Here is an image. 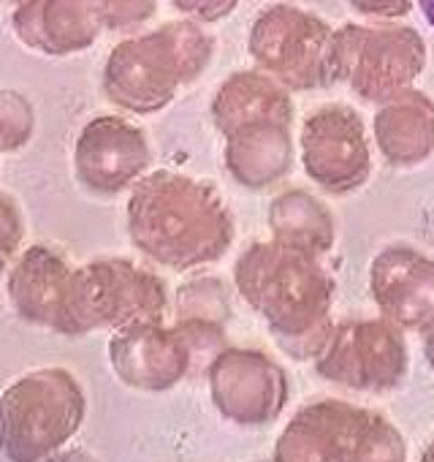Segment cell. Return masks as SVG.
<instances>
[{"instance_id":"obj_1","label":"cell","mask_w":434,"mask_h":462,"mask_svg":"<svg viewBox=\"0 0 434 462\" xmlns=\"http://www.w3.org/2000/svg\"><path fill=\"white\" fill-rule=\"evenodd\" d=\"M234 215L212 185L179 171H147L128 199V235L139 254L174 273L221 262Z\"/></svg>"},{"instance_id":"obj_2","label":"cell","mask_w":434,"mask_h":462,"mask_svg":"<svg viewBox=\"0 0 434 462\" xmlns=\"http://www.w3.org/2000/svg\"><path fill=\"white\" fill-rule=\"evenodd\" d=\"M234 286L288 356L315 359L321 354L334 329L337 291L321 256L277 240L253 243L234 264Z\"/></svg>"},{"instance_id":"obj_3","label":"cell","mask_w":434,"mask_h":462,"mask_svg":"<svg viewBox=\"0 0 434 462\" xmlns=\"http://www.w3.org/2000/svg\"><path fill=\"white\" fill-rule=\"evenodd\" d=\"M212 123L226 139L229 174L248 190H267L294 169L291 90L267 71H237L212 98Z\"/></svg>"},{"instance_id":"obj_4","label":"cell","mask_w":434,"mask_h":462,"mask_svg":"<svg viewBox=\"0 0 434 462\" xmlns=\"http://www.w3.org/2000/svg\"><path fill=\"white\" fill-rule=\"evenodd\" d=\"M212 58L214 39L195 20L166 23L109 52L104 96L131 115H155L176 98L179 88L193 85Z\"/></svg>"},{"instance_id":"obj_5","label":"cell","mask_w":434,"mask_h":462,"mask_svg":"<svg viewBox=\"0 0 434 462\" xmlns=\"http://www.w3.org/2000/svg\"><path fill=\"white\" fill-rule=\"evenodd\" d=\"M87 400L63 367H41L0 394V451L9 462H44L82 427Z\"/></svg>"},{"instance_id":"obj_6","label":"cell","mask_w":434,"mask_h":462,"mask_svg":"<svg viewBox=\"0 0 434 462\" xmlns=\"http://www.w3.org/2000/svg\"><path fill=\"white\" fill-rule=\"evenodd\" d=\"M275 462H407L402 432L380 413L345 402L304 405L280 432Z\"/></svg>"},{"instance_id":"obj_7","label":"cell","mask_w":434,"mask_h":462,"mask_svg":"<svg viewBox=\"0 0 434 462\" xmlns=\"http://www.w3.org/2000/svg\"><path fill=\"white\" fill-rule=\"evenodd\" d=\"M426 69V42L410 25L348 23L331 36V74L361 101L383 104L412 88Z\"/></svg>"},{"instance_id":"obj_8","label":"cell","mask_w":434,"mask_h":462,"mask_svg":"<svg viewBox=\"0 0 434 462\" xmlns=\"http://www.w3.org/2000/svg\"><path fill=\"white\" fill-rule=\"evenodd\" d=\"M329 23L291 4L267 6L248 39V50L261 71L275 77L291 93L334 85Z\"/></svg>"},{"instance_id":"obj_9","label":"cell","mask_w":434,"mask_h":462,"mask_svg":"<svg viewBox=\"0 0 434 462\" xmlns=\"http://www.w3.org/2000/svg\"><path fill=\"white\" fill-rule=\"evenodd\" d=\"M388 319H350L331 329L315 356L321 378L353 392H391L410 367L407 340Z\"/></svg>"},{"instance_id":"obj_10","label":"cell","mask_w":434,"mask_h":462,"mask_svg":"<svg viewBox=\"0 0 434 462\" xmlns=\"http://www.w3.org/2000/svg\"><path fill=\"white\" fill-rule=\"evenodd\" d=\"M166 308L168 294L163 281L128 259L109 256L77 267L79 335L163 321Z\"/></svg>"},{"instance_id":"obj_11","label":"cell","mask_w":434,"mask_h":462,"mask_svg":"<svg viewBox=\"0 0 434 462\" xmlns=\"http://www.w3.org/2000/svg\"><path fill=\"white\" fill-rule=\"evenodd\" d=\"M302 166L326 193L358 190L372 174V152L361 115L345 104H326L307 115L299 136Z\"/></svg>"},{"instance_id":"obj_12","label":"cell","mask_w":434,"mask_h":462,"mask_svg":"<svg viewBox=\"0 0 434 462\" xmlns=\"http://www.w3.org/2000/svg\"><path fill=\"white\" fill-rule=\"evenodd\" d=\"M206 375L214 408L240 427H267L288 402L285 370L256 348L226 346L209 362Z\"/></svg>"},{"instance_id":"obj_13","label":"cell","mask_w":434,"mask_h":462,"mask_svg":"<svg viewBox=\"0 0 434 462\" xmlns=\"http://www.w3.org/2000/svg\"><path fill=\"white\" fill-rule=\"evenodd\" d=\"M152 163L147 134L125 117L101 115L90 120L74 144V171L95 196H117L133 188Z\"/></svg>"},{"instance_id":"obj_14","label":"cell","mask_w":434,"mask_h":462,"mask_svg":"<svg viewBox=\"0 0 434 462\" xmlns=\"http://www.w3.org/2000/svg\"><path fill=\"white\" fill-rule=\"evenodd\" d=\"M9 300L17 316L33 327L79 335L77 270L52 248H28L9 273Z\"/></svg>"},{"instance_id":"obj_15","label":"cell","mask_w":434,"mask_h":462,"mask_svg":"<svg viewBox=\"0 0 434 462\" xmlns=\"http://www.w3.org/2000/svg\"><path fill=\"white\" fill-rule=\"evenodd\" d=\"M193 351L176 327L163 321H141L114 329L109 340V362L114 375L139 392L174 389L193 367Z\"/></svg>"},{"instance_id":"obj_16","label":"cell","mask_w":434,"mask_h":462,"mask_svg":"<svg viewBox=\"0 0 434 462\" xmlns=\"http://www.w3.org/2000/svg\"><path fill=\"white\" fill-rule=\"evenodd\" d=\"M369 291L383 319L423 332L434 324V256L388 245L369 264Z\"/></svg>"},{"instance_id":"obj_17","label":"cell","mask_w":434,"mask_h":462,"mask_svg":"<svg viewBox=\"0 0 434 462\" xmlns=\"http://www.w3.org/2000/svg\"><path fill=\"white\" fill-rule=\"evenodd\" d=\"M12 28L28 50L68 58L98 42L104 17L95 0H25L12 14Z\"/></svg>"},{"instance_id":"obj_18","label":"cell","mask_w":434,"mask_h":462,"mask_svg":"<svg viewBox=\"0 0 434 462\" xmlns=\"http://www.w3.org/2000/svg\"><path fill=\"white\" fill-rule=\"evenodd\" d=\"M372 131L377 150L391 166L412 169L434 152V101L407 88L380 104Z\"/></svg>"},{"instance_id":"obj_19","label":"cell","mask_w":434,"mask_h":462,"mask_svg":"<svg viewBox=\"0 0 434 462\" xmlns=\"http://www.w3.org/2000/svg\"><path fill=\"white\" fill-rule=\"evenodd\" d=\"M267 220L272 240L283 245L307 251L312 256H326L334 248L337 226L329 207L302 188H291L275 196Z\"/></svg>"},{"instance_id":"obj_20","label":"cell","mask_w":434,"mask_h":462,"mask_svg":"<svg viewBox=\"0 0 434 462\" xmlns=\"http://www.w3.org/2000/svg\"><path fill=\"white\" fill-rule=\"evenodd\" d=\"M176 319L226 324L231 316L229 291L221 278H195L176 291Z\"/></svg>"},{"instance_id":"obj_21","label":"cell","mask_w":434,"mask_h":462,"mask_svg":"<svg viewBox=\"0 0 434 462\" xmlns=\"http://www.w3.org/2000/svg\"><path fill=\"white\" fill-rule=\"evenodd\" d=\"M36 131L33 104L9 88H0V152L23 150Z\"/></svg>"},{"instance_id":"obj_22","label":"cell","mask_w":434,"mask_h":462,"mask_svg":"<svg viewBox=\"0 0 434 462\" xmlns=\"http://www.w3.org/2000/svg\"><path fill=\"white\" fill-rule=\"evenodd\" d=\"M101 17H104V28L109 31H136L141 28L147 20L155 17L158 0H95Z\"/></svg>"},{"instance_id":"obj_23","label":"cell","mask_w":434,"mask_h":462,"mask_svg":"<svg viewBox=\"0 0 434 462\" xmlns=\"http://www.w3.org/2000/svg\"><path fill=\"white\" fill-rule=\"evenodd\" d=\"M25 237V220L17 201L6 193H0V275L14 262Z\"/></svg>"},{"instance_id":"obj_24","label":"cell","mask_w":434,"mask_h":462,"mask_svg":"<svg viewBox=\"0 0 434 462\" xmlns=\"http://www.w3.org/2000/svg\"><path fill=\"white\" fill-rule=\"evenodd\" d=\"M240 4L242 0H171V6L179 14L195 23H221L231 12H237Z\"/></svg>"},{"instance_id":"obj_25","label":"cell","mask_w":434,"mask_h":462,"mask_svg":"<svg viewBox=\"0 0 434 462\" xmlns=\"http://www.w3.org/2000/svg\"><path fill=\"white\" fill-rule=\"evenodd\" d=\"M353 12L372 20H399L412 12V0H348Z\"/></svg>"},{"instance_id":"obj_26","label":"cell","mask_w":434,"mask_h":462,"mask_svg":"<svg viewBox=\"0 0 434 462\" xmlns=\"http://www.w3.org/2000/svg\"><path fill=\"white\" fill-rule=\"evenodd\" d=\"M44 462H98V459L85 448H68V451H58V454L47 457Z\"/></svg>"},{"instance_id":"obj_27","label":"cell","mask_w":434,"mask_h":462,"mask_svg":"<svg viewBox=\"0 0 434 462\" xmlns=\"http://www.w3.org/2000/svg\"><path fill=\"white\" fill-rule=\"evenodd\" d=\"M423 356H426V362H429L431 370H434V324H429V327L423 329Z\"/></svg>"},{"instance_id":"obj_28","label":"cell","mask_w":434,"mask_h":462,"mask_svg":"<svg viewBox=\"0 0 434 462\" xmlns=\"http://www.w3.org/2000/svg\"><path fill=\"white\" fill-rule=\"evenodd\" d=\"M418 6H420L426 23L431 25V31H434V0H418Z\"/></svg>"},{"instance_id":"obj_29","label":"cell","mask_w":434,"mask_h":462,"mask_svg":"<svg viewBox=\"0 0 434 462\" xmlns=\"http://www.w3.org/2000/svg\"><path fill=\"white\" fill-rule=\"evenodd\" d=\"M420 462H434V440H431V443L426 446V451H423Z\"/></svg>"},{"instance_id":"obj_30","label":"cell","mask_w":434,"mask_h":462,"mask_svg":"<svg viewBox=\"0 0 434 462\" xmlns=\"http://www.w3.org/2000/svg\"><path fill=\"white\" fill-rule=\"evenodd\" d=\"M4 4H17L20 6V4H25V0H4Z\"/></svg>"},{"instance_id":"obj_31","label":"cell","mask_w":434,"mask_h":462,"mask_svg":"<svg viewBox=\"0 0 434 462\" xmlns=\"http://www.w3.org/2000/svg\"><path fill=\"white\" fill-rule=\"evenodd\" d=\"M256 462H275V459H256Z\"/></svg>"}]
</instances>
